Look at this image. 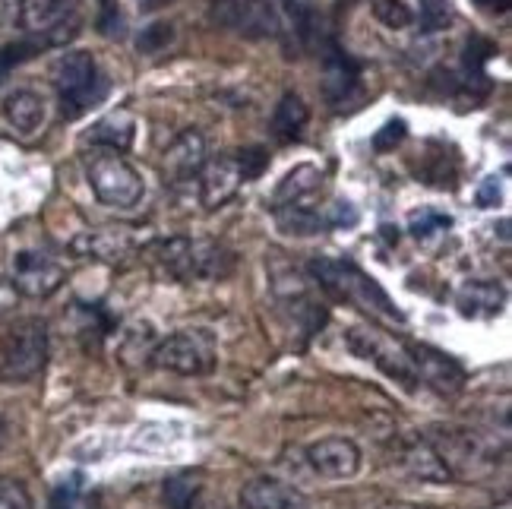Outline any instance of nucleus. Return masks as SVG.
<instances>
[{
    "instance_id": "dca6fc26",
    "label": "nucleus",
    "mask_w": 512,
    "mask_h": 509,
    "mask_svg": "<svg viewBox=\"0 0 512 509\" xmlns=\"http://www.w3.org/2000/svg\"><path fill=\"white\" fill-rule=\"evenodd\" d=\"M76 257H95V260H124L133 253V234L127 228H98V231H86L80 234L73 244Z\"/></svg>"
},
{
    "instance_id": "7ed1b4c3",
    "label": "nucleus",
    "mask_w": 512,
    "mask_h": 509,
    "mask_svg": "<svg viewBox=\"0 0 512 509\" xmlns=\"http://www.w3.org/2000/svg\"><path fill=\"white\" fill-rule=\"evenodd\" d=\"M54 89L57 99H61V114L67 121H76L105 99L108 80L89 51H67L54 64Z\"/></svg>"
},
{
    "instance_id": "4468645a",
    "label": "nucleus",
    "mask_w": 512,
    "mask_h": 509,
    "mask_svg": "<svg viewBox=\"0 0 512 509\" xmlns=\"http://www.w3.org/2000/svg\"><path fill=\"white\" fill-rule=\"evenodd\" d=\"M206 140L200 130H184L177 140L165 149V178L171 184H187L200 178V171L206 165Z\"/></svg>"
},
{
    "instance_id": "393cba45",
    "label": "nucleus",
    "mask_w": 512,
    "mask_h": 509,
    "mask_svg": "<svg viewBox=\"0 0 512 509\" xmlns=\"http://www.w3.org/2000/svg\"><path fill=\"white\" fill-rule=\"evenodd\" d=\"M370 10L377 16V23H383L386 29H408L415 23V13L402 0H370Z\"/></svg>"
},
{
    "instance_id": "9d476101",
    "label": "nucleus",
    "mask_w": 512,
    "mask_h": 509,
    "mask_svg": "<svg viewBox=\"0 0 512 509\" xmlns=\"http://www.w3.org/2000/svg\"><path fill=\"white\" fill-rule=\"evenodd\" d=\"M411 367H415V380L437 389L440 396H456L465 386V370L456 358H449L446 351L430 345H408Z\"/></svg>"
},
{
    "instance_id": "2eb2a0df",
    "label": "nucleus",
    "mask_w": 512,
    "mask_h": 509,
    "mask_svg": "<svg viewBox=\"0 0 512 509\" xmlns=\"http://www.w3.org/2000/svg\"><path fill=\"white\" fill-rule=\"evenodd\" d=\"M241 171L234 155H219L215 162H206L200 171V200L206 209H219L225 206L234 193L241 190Z\"/></svg>"
},
{
    "instance_id": "c9c22d12",
    "label": "nucleus",
    "mask_w": 512,
    "mask_h": 509,
    "mask_svg": "<svg viewBox=\"0 0 512 509\" xmlns=\"http://www.w3.org/2000/svg\"><path fill=\"white\" fill-rule=\"evenodd\" d=\"M497 203H500V184H497V178H487L478 187V206L481 209H494Z\"/></svg>"
},
{
    "instance_id": "4be33fe9",
    "label": "nucleus",
    "mask_w": 512,
    "mask_h": 509,
    "mask_svg": "<svg viewBox=\"0 0 512 509\" xmlns=\"http://www.w3.org/2000/svg\"><path fill=\"white\" fill-rule=\"evenodd\" d=\"M320 190H323V171L317 165H298L294 171L285 174V181L279 184V190H275V197H272V206L317 197Z\"/></svg>"
},
{
    "instance_id": "e433bc0d",
    "label": "nucleus",
    "mask_w": 512,
    "mask_h": 509,
    "mask_svg": "<svg viewBox=\"0 0 512 509\" xmlns=\"http://www.w3.org/2000/svg\"><path fill=\"white\" fill-rule=\"evenodd\" d=\"M16 301H19L16 285H13L10 279L0 276V317H4V313H10V310L16 307Z\"/></svg>"
},
{
    "instance_id": "4c0bfd02",
    "label": "nucleus",
    "mask_w": 512,
    "mask_h": 509,
    "mask_svg": "<svg viewBox=\"0 0 512 509\" xmlns=\"http://www.w3.org/2000/svg\"><path fill=\"white\" fill-rule=\"evenodd\" d=\"M475 4H478L481 10H490V13H506L512 0H475Z\"/></svg>"
},
{
    "instance_id": "20e7f679",
    "label": "nucleus",
    "mask_w": 512,
    "mask_h": 509,
    "mask_svg": "<svg viewBox=\"0 0 512 509\" xmlns=\"http://www.w3.org/2000/svg\"><path fill=\"white\" fill-rule=\"evenodd\" d=\"M48 361V326L35 317L16 320L0 339V380L29 383Z\"/></svg>"
},
{
    "instance_id": "aec40b11",
    "label": "nucleus",
    "mask_w": 512,
    "mask_h": 509,
    "mask_svg": "<svg viewBox=\"0 0 512 509\" xmlns=\"http://www.w3.org/2000/svg\"><path fill=\"white\" fill-rule=\"evenodd\" d=\"M307 121H310V108L304 105L301 95L285 92L272 114V136L279 143H294V140H301Z\"/></svg>"
},
{
    "instance_id": "bb28decb",
    "label": "nucleus",
    "mask_w": 512,
    "mask_h": 509,
    "mask_svg": "<svg viewBox=\"0 0 512 509\" xmlns=\"http://www.w3.org/2000/svg\"><path fill=\"white\" fill-rule=\"evenodd\" d=\"M42 48H48L42 38H35V42H16V45H7V48H0V80L19 64H26L29 57H35Z\"/></svg>"
},
{
    "instance_id": "a211bd4d",
    "label": "nucleus",
    "mask_w": 512,
    "mask_h": 509,
    "mask_svg": "<svg viewBox=\"0 0 512 509\" xmlns=\"http://www.w3.org/2000/svg\"><path fill=\"white\" fill-rule=\"evenodd\" d=\"M133 140H136V117L124 108L98 117L92 130L86 133V143H92L95 149H111V152H127Z\"/></svg>"
},
{
    "instance_id": "412c9836",
    "label": "nucleus",
    "mask_w": 512,
    "mask_h": 509,
    "mask_svg": "<svg viewBox=\"0 0 512 509\" xmlns=\"http://www.w3.org/2000/svg\"><path fill=\"white\" fill-rule=\"evenodd\" d=\"M4 114H7L10 127H16L19 133H35L45 124V102H42V95L19 89L4 102Z\"/></svg>"
},
{
    "instance_id": "cd10ccee",
    "label": "nucleus",
    "mask_w": 512,
    "mask_h": 509,
    "mask_svg": "<svg viewBox=\"0 0 512 509\" xmlns=\"http://www.w3.org/2000/svg\"><path fill=\"white\" fill-rule=\"evenodd\" d=\"M171 42H174V26L171 23H152L140 32V38H136V48H140L143 54H159Z\"/></svg>"
},
{
    "instance_id": "c756f323",
    "label": "nucleus",
    "mask_w": 512,
    "mask_h": 509,
    "mask_svg": "<svg viewBox=\"0 0 512 509\" xmlns=\"http://www.w3.org/2000/svg\"><path fill=\"white\" fill-rule=\"evenodd\" d=\"M405 136H408V124L402 121V117H392V121H386L377 133H373V149L396 152V146L405 143Z\"/></svg>"
},
{
    "instance_id": "7c9ffc66",
    "label": "nucleus",
    "mask_w": 512,
    "mask_h": 509,
    "mask_svg": "<svg viewBox=\"0 0 512 509\" xmlns=\"http://www.w3.org/2000/svg\"><path fill=\"white\" fill-rule=\"evenodd\" d=\"M449 23H452L449 0H421V26H424V32L449 29Z\"/></svg>"
},
{
    "instance_id": "f03ea898",
    "label": "nucleus",
    "mask_w": 512,
    "mask_h": 509,
    "mask_svg": "<svg viewBox=\"0 0 512 509\" xmlns=\"http://www.w3.org/2000/svg\"><path fill=\"white\" fill-rule=\"evenodd\" d=\"M152 257L165 276L177 282H215L231 276L234 253L215 241H196V238H168L152 247Z\"/></svg>"
},
{
    "instance_id": "2f4dec72",
    "label": "nucleus",
    "mask_w": 512,
    "mask_h": 509,
    "mask_svg": "<svg viewBox=\"0 0 512 509\" xmlns=\"http://www.w3.org/2000/svg\"><path fill=\"white\" fill-rule=\"evenodd\" d=\"M497 54V45L484 35H471L465 45V70H484V64Z\"/></svg>"
},
{
    "instance_id": "c85d7f7f",
    "label": "nucleus",
    "mask_w": 512,
    "mask_h": 509,
    "mask_svg": "<svg viewBox=\"0 0 512 509\" xmlns=\"http://www.w3.org/2000/svg\"><path fill=\"white\" fill-rule=\"evenodd\" d=\"M234 162H238L241 181H256L269 168V152L260 149V146H247V149H241L238 155H234Z\"/></svg>"
},
{
    "instance_id": "9b49d317",
    "label": "nucleus",
    "mask_w": 512,
    "mask_h": 509,
    "mask_svg": "<svg viewBox=\"0 0 512 509\" xmlns=\"http://www.w3.org/2000/svg\"><path fill=\"white\" fill-rule=\"evenodd\" d=\"M323 99L332 108H342L354 99L361 86V64L348 51H342L336 42H326L323 51Z\"/></svg>"
},
{
    "instance_id": "1a4fd4ad",
    "label": "nucleus",
    "mask_w": 512,
    "mask_h": 509,
    "mask_svg": "<svg viewBox=\"0 0 512 509\" xmlns=\"http://www.w3.org/2000/svg\"><path fill=\"white\" fill-rule=\"evenodd\" d=\"M76 0H23L19 23L23 29L42 35L45 45H67L80 32V19L73 16Z\"/></svg>"
},
{
    "instance_id": "f704fd0d",
    "label": "nucleus",
    "mask_w": 512,
    "mask_h": 509,
    "mask_svg": "<svg viewBox=\"0 0 512 509\" xmlns=\"http://www.w3.org/2000/svg\"><path fill=\"white\" fill-rule=\"evenodd\" d=\"M358 209H354L348 200H332L329 203V228H354L358 225Z\"/></svg>"
},
{
    "instance_id": "f8f14e48",
    "label": "nucleus",
    "mask_w": 512,
    "mask_h": 509,
    "mask_svg": "<svg viewBox=\"0 0 512 509\" xmlns=\"http://www.w3.org/2000/svg\"><path fill=\"white\" fill-rule=\"evenodd\" d=\"M19 295L26 298H51L64 285V269L45 253H16L13 260V279Z\"/></svg>"
},
{
    "instance_id": "72a5a7b5",
    "label": "nucleus",
    "mask_w": 512,
    "mask_h": 509,
    "mask_svg": "<svg viewBox=\"0 0 512 509\" xmlns=\"http://www.w3.org/2000/svg\"><path fill=\"white\" fill-rule=\"evenodd\" d=\"M165 497L171 503V509H193V497H196V484L187 478H174L165 484Z\"/></svg>"
},
{
    "instance_id": "a878e982",
    "label": "nucleus",
    "mask_w": 512,
    "mask_h": 509,
    "mask_svg": "<svg viewBox=\"0 0 512 509\" xmlns=\"http://www.w3.org/2000/svg\"><path fill=\"white\" fill-rule=\"evenodd\" d=\"M449 228H452V219H449L446 212H437V209L411 212V219H408V231L415 234V238H430V234L449 231Z\"/></svg>"
},
{
    "instance_id": "0eeeda50",
    "label": "nucleus",
    "mask_w": 512,
    "mask_h": 509,
    "mask_svg": "<svg viewBox=\"0 0 512 509\" xmlns=\"http://www.w3.org/2000/svg\"><path fill=\"white\" fill-rule=\"evenodd\" d=\"M348 348L358 358L370 361L373 367H380L386 377L399 380L402 386H415V367H411V351L408 342L389 336L383 329H370V326H354L348 329Z\"/></svg>"
},
{
    "instance_id": "ddd939ff",
    "label": "nucleus",
    "mask_w": 512,
    "mask_h": 509,
    "mask_svg": "<svg viewBox=\"0 0 512 509\" xmlns=\"http://www.w3.org/2000/svg\"><path fill=\"white\" fill-rule=\"evenodd\" d=\"M307 462L320 478L345 481L361 472V449L345 437H326L307 446Z\"/></svg>"
},
{
    "instance_id": "39448f33",
    "label": "nucleus",
    "mask_w": 512,
    "mask_h": 509,
    "mask_svg": "<svg viewBox=\"0 0 512 509\" xmlns=\"http://www.w3.org/2000/svg\"><path fill=\"white\" fill-rule=\"evenodd\" d=\"M86 178L89 187L98 197V203H105L111 209H130L143 200L146 184L124 155H117L111 149H92L86 159Z\"/></svg>"
},
{
    "instance_id": "6e6552de",
    "label": "nucleus",
    "mask_w": 512,
    "mask_h": 509,
    "mask_svg": "<svg viewBox=\"0 0 512 509\" xmlns=\"http://www.w3.org/2000/svg\"><path fill=\"white\" fill-rule=\"evenodd\" d=\"M209 23L244 38H275L282 32V16L269 0H212Z\"/></svg>"
},
{
    "instance_id": "6ab92c4d",
    "label": "nucleus",
    "mask_w": 512,
    "mask_h": 509,
    "mask_svg": "<svg viewBox=\"0 0 512 509\" xmlns=\"http://www.w3.org/2000/svg\"><path fill=\"white\" fill-rule=\"evenodd\" d=\"M241 509H307V503L294 487H288L282 481L256 478V481L244 484Z\"/></svg>"
},
{
    "instance_id": "423d86ee",
    "label": "nucleus",
    "mask_w": 512,
    "mask_h": 509,
    "mask_svg": "<svg viewBox=\"0 0 512 509\" xmlns=\"http://www.w3.org/2000/svg\"><path fill=\"white\" fill-rule=\"evenodd\" d=\"M152 364L181 377H206L215 370L219 348L209 329H181L152 348Z\"/></svg>"
},
{
    "instance_id": "b1692460",
    "label": "nucleus",
    "mask_w": 512,
    "mask_h": 509,
    "mask_svg": "<svg viewBox=\"0 0 512 509\" xmlns=\"http://www.w3.org/2000/svg\"><path fill=\"white\" fill-rule=\"evenodd\" d=\"M282 4L291 16L294 35L301 38V45L317 48L323 42V13L317 7V0H282Z\"/></svg>"
},
{
    "instance_id": "58836bf2",
    "label": "nucleus",
    "mask_w": 512,
    "mask_h": 509,
    "mask_svg": "<svg viewBox=\"0 0 512 509\" xmlns=\"http://www.w3.org/2000/svg\"><path fill=\"white\" fill-rule=\"evenodd\" d=\"M4 437H7V418L0 415V443H4Z\"/></svg>"
},
{
    "instance_id": "473e14b6",
    "label": "nucleus",
    "mask_w": 512,
    "mask_h": 509,
    "mask_svg": "<svg viewBox=\"0 0 512 509\" xmlns=\"http://www.w3.org/2000/svg\"><path fill=\"white\" fill-rule=\"evenodd\" d=\"M0 509H32V497L19 481L0 478Z\"/></svg>"
},
{
    "instance_id": "5701e85b",
    "label": "nucleus",
    "mask_w": 512,
    "mask_h": 509,
    "mask_svg": "<svg viewBox=\"0 0 512 509\" xmlns=\"http://www.w3.org/2000/svg\"><path fill=\"white\" fill-rule=\"evenodd\" d=\"M405 465H408V472L415 475V478H421V481L443 484V481L452 478L446 462L437 453V446H433L430 440H415V443H411L405 449Z\"/></svg>"
},
{
    "instance_id": "f257e3e1",
    "label": "nucleus",
    "mask_w": 512,
    "mask_h": 509,
    "mask_svg": "<svg viewBox=\"0 0 512 509\" xmlns=\"http://www.w3.org/2000/svg\"><path fill=\"white\" fill-rule=\"evenodd\" d=\"M310 272H313V282L336 301H345L380 320H392V323L405 320V313L386 295V288L373 276H367L358 263L339 260V257H317L310 263Z\"/></svg>"
},
{
    "instance_id": "f3484780",
    "label": "nucleus",
    "mask_w": 512,
    "mask_h": 509,
    "mask_svg": "<svg viewBox=\"0 0 512 509\" xmlns=\"http://www.w3.org/2000/svg\"><path fill=\"white\" fill-rule=\"evenodd\" d=\"M506 304V291L503 285L490 282V279H475V282H465L456 295V307L462 317L468 320H487V317H497Z\"/></svg>"
}]
</instances>
